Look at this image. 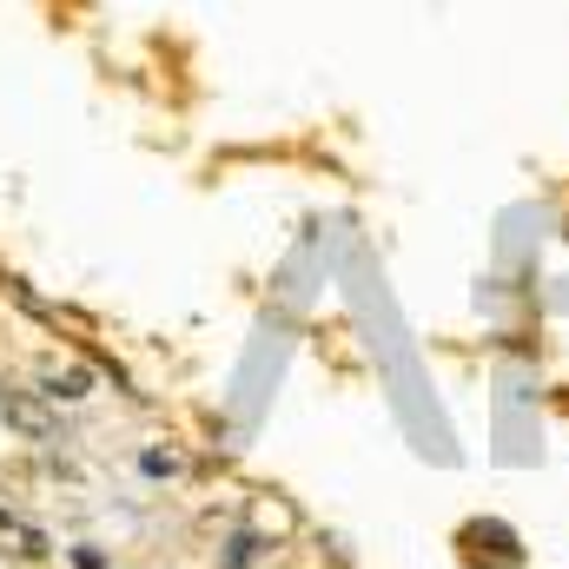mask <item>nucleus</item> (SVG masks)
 Returning a JSON list of instances; mask_svg holds the SVG:
<instances>
[{"mask_svg": "<svg viewBox=\"0 0 569 569\" xmlns=\"http://www.w3.org/2000/svg\"><path fill=\"white\" fill-rule=\"evenodd\" d=\"M463 557H470V563L517 569V563H523V537H517L510 523H497V517H490V523H470V530H463Z\"/></svg>", "mask_w": 569, "mask_h": 569, "instance_id": "f257e3e1", "label": "nucleus"}, {"mask_svg": "<svg viewBox=\"0 0 569 569\" xmlns=\"http://www.w3.org/2000/svg\"><path fill=\"white\" fill-rule=\"evenodd\" d=\"M259 550H266V537L239 530V537H226V557H219V569H252V563H259Z\"/></svg>", "mask_w": 569, "mask_h": 569, "instance_id": "f03ea898", "label": "nucleus"}]
</instances>
